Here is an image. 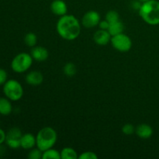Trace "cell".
I'll list each match as a JSON object with an SVG mask.
<instances>
[{"label":"cell","instance_id":"7","mask_svg":"<svg viewBox=\"0 0 159 159\" xmlns=\"http://www.w3.org/2000/svg\"><path fill=\"white\" fill-rule=\"evenodd\" d=\"M22 132L17 127L11 128L6 134V143L10 148L17 149L20 148V140L22 138Z\"/></svg>","mask_w":159,"mask_h":159},{"label":"cell","instance_id":"3","mask_svg":"<svg viewBox=\"0 0 159 159\" xmlns=\"http://www.w3.org/2000/svg\"><path fill=\"white\" fill-rule=\"evenodd\" d=\"M37 147L42 152L54 147L57 139V132L51 127H45L39 130L36 137Z\"/></svg>","mask_w":159,"mask_h":159},{"label":"cell","instance_id":"5","mask_svg":"<svg viewBox=\"0 0 159 159\" xmlns=\"http://www.w3.org/2000/svg\"><path fill=\"white\" fill-rule=\"evenodd\" d=\"M33 63V57L31 54L27 53H20L17 54L11 62V68L12 71L16 73H23L27 71Z\"/></svg>","mask_w":159,"mask_h":159},{"label":"cell","instance_id":"27","mask_svg":"<svg viewBox=\"0 0 159 159\" xmlns=\"http://www.w3.org/2000/svg\"><path fill=\"white\" fill-rule=\"evenodd\" d=\"M6 134L5 133V131L2 129H0V144H2V143H4L6 141Z\"/></svg>","mask_w":159,"mask_h":159},{"label":"cell","instance_id":"25","mask_svg":"<svg viewBox=\"0 0 159 159\" xmlns=\"http://www.w3.org/2000/svg\"><path fill=\"white\" fill-rule=\"evenodd\" d=\"M8 75L6 70L0 68V85H4L7 81Z\"/></svg>","mask_w":159,"mask_h":159},{"label":"cell","instance_id":"12","mask_svg":"<svg viewBox=\"0 0 159 159\" xmlns=\"http://www.w3.org/2000/svg\"><path fill=\"white\" fill-rule=\"evenodd\" d=\"M37 145V139L34 134L30 133H26L22 135L20 140V147L26 150H30Z\"/></svg>","mask_w":159,"mask_h":159},{"label":"cell","instance_id":"18","mask_svg":"<svg viewBox=\"0 0 159 159\" xmlns=\"http://www.w3.org/2000/svg\"><path fill=\"white\" fill-rule=\"evenodd\" d=\"M61 152L55 149L51 148L48 149V150L43 152V155H42V159H61Z\"/></svg>","mask_w":159,"mask_h":159},{"label":"cell","instance_id":"16","mask_svg":"<svg viewBox=\"0 0 159 159\" xmlns=\"http://www.w3.org/2000/svg\"><path fill=\"white\" fill-rule=\"evenodd\" d=\"M124 26L121 21H116L115 23H110V27L108 29V32L110 33V35L113 36L117 35V34L124 33Z\"/></svg>","mask_w":159,"mask_h":159},{"label":"cell","instance_id":"28","mask_svg":"<svg viewBox=\"0 0 159 159\" xmlns=\"http://www.w3.org/2000/svg\"><path fill=\"white\" fill-rule=\"evenodd\" d=\"M141 5H142V2H141L140 1H134V2H133V3H132V6H133V8L134 9H138V11H139V9H140V8H141Z\"/></svg>","mask_w":159,"mask_h":159},{"label":"cell","instance_id":"23","mask_svg":"<svg viewBox=\"0 0 159 159\" xmlns=\"http://www.w3.org/2000/svg\"><path fill=\"white\" fill-rule=\"evenodd\" d=\"M136 130V128L134 127V125L130 124H127L123 126L122 127V132L126 135H131Z\"/></svg>","mask_w":159,"mask_h":159},{"label":"cell","instance_id":"24","mask_svg":"<svg viewBox=\"0 0 159 159\" xmlns=\"http://www.w3.org/2000/svg\"><path fill=\"white\" fill-rule=\"evenodd\" d=\"M79 159H97L98 156L93 152H85L79 156Z\"/></svg>","mask_w":159,"mask_h":159},{"label":"cell","instance_id":"9","mask_svg":"<svg viewBox=\"0 0 159 159\" xmlns=\"http://www.w3.org/2000/svg\"><path fill=\"white\" fill-rule=\"evenodd\" d=\"M112 36L110 35L108 30H98L93 36V40H94L95 43L100 46H104L107 45V43H110L111 40Z\"/></svg>","mask_w":159,"mask_h":159},{"label":"cell","instance_id":"8","mask_svg":"<svg viewBox=\"0 0 159 159\" xmlns=\"http://www.w3.org/2000/svg\"><path fill=\"white\" fill-rule=\"evenodd\" d=\"M100 22V16L96 11H89L82 17V25L85 28H93L98 26Z\"/></svg>","mask_w":159,"mask_h":159},{"label":"cell","instance_id":"6","mask_svg":"<svg viewBox=\"0 0 159 159\" xmlns=\"http://www.w3.org/2000/svg\"><path fill=\"white\" fill-rule=\"evenodd\" d=\"M110 41L114 49L120 52H127L132 47L131 39L124 33L113 36Z\"/></svg>","mask_w":159,"mask_h":159},{"label":"cell","instance_id":"22","mask_svg":"<svg viewBox=\"0 0 159 159\" xmlns=\"http://www.w3.org/2000/svg\"><path fill=\"white\" fill-rule=\"evenodd\" d=\"M43 152L40 148H32L28 153V158L30 159H40L42 158Z\"/></svg>","mask_w":159,"mask_h":159},{"label":"cell","instance_id":"29","mask_svg":"<svg viewBox=\"0 0 159 159\" xmlns=\"http://www.w3.org/2000/svg\"><path fill=\"white\" fill-rule=\"evenodd\" d=\"M138 1H140L141 2H147V1H148V0H138Z\"/></svg>","mask_w":159,"mask_h":159},{"label":"cell","instance_id":"13","mask_svg":"<svg viewBox=\"0 0 159 159\" xmlns=\"http://www.w3.org/2000/svg\"><path fill=\"white\" fill-rule=\"evenodd\" d=\"M43 76L39 71H32L28 73L26 76V82L33 86L40 85L43 82Z\"/></svg>","mask_w":159,"mask_h":159},{"label":"cell","instance_id":"26","mask_svg":"<svg viewBox=\"0 0 159 159\" xmlns=\"http://www.w3.org/2000/svg\"><path fill=\"white\" fill-rule=\"evenodd\" d=\"M99 26L101 30H108L109 27H110V23H109L107 20H102V21L99 22Z\"/></svg>","mask_w":159,"mask_h":159},{"label":"cell","instance_id":"15","mask_svg":"<svg viewBox=\"0 0 159 159\" xmlns=\"http://www.w3.org/2000/svg\"><path fill=\"white\" fill-rule=\"evenodd\" d=\"M10 101L7 97H0V114L7 116L12 113V106Z\"/></svg>","mask_w":159,"mask_h":159},{"label":"cell","instance_id":"2","mask_svg":"<svg viewBox=\"0 0 159 159\" xmlns=\"http://www.w3.org/2000/svg\"><path fill=\"white\" fill-rule=\"evenodd\" d=\"M139 15L146 23L152 26L159 24V1L148 0L143 2L139 9Z\"/></svg>","mask_w":159,"mask_h":159},{"label":"cell","instance_id":"1","mask_svg":"<svg viewBox=\"0 0 159 159\" xmlns=\"http://www.w3.org/2000/svg\"><path fill=\"white\" fill-rule=\"evenodd\" d=\"M57 31L65 40H75L80 35V23L75 16L66 14L61 16L57 21Z\"/></svg>","mask_w":159,"mask_h":159},{"label":"cell","instance_id":"17","mask_svg":"<svg viewBox=\"0 0 159 159\" xmlns=\"http://www.w3.org/2000/svg\"><path fill=\"white\" fill-rule=\"evenodd\" d=\"M61 158L62 159H77L79 158L78 154L71 148H65L61 152Z\"/></svg>","mask_w":159,"mask_h":159},{"label":"cell","instance_id":"10","mask_svg":"<svg viewBox=\"0 0 159 159\" xmlns=\"http://www.w3.org/2000/svg\"><path fill=\"white\" fill-rule=\"evenodd\" d=\"M33 59L37 61H44L49 57V52L45 48L41 46H35L31 50L30 53Z\"/></svg>","mask_w":159,"mask_h":159},{"label":"cell","instance_id":"21","mask_svg":"<svg viewBox=\"0 0 159 159\" xmlns=\"http://www.w3.org/2000/svg\"><path fill=\"white\" fill-rule=\"evenodd\" d=\"M106 20H107L110 23H113L116 21H119L120 20L119 13L115 10H110L107 13V16H106Z\"/></svg>","mask_w":159,"mask_h":159},{"label":"cell","instance_id":"19","mask_svg":"<svg viewBox=\"0 0 159 159\" xmlns=\"http://www.w3.org/2000/svg\"><path fill=\"white\" fill-rule=\"evenodd\" d=\"M24 42L30 48H34L36 46L37 42V37L34 33L30 32L26 34L24 37Z\"/></svg>","mask_w":159,"mask_h":159},{"label":"cell","instance_id":"4","mask_svg":"<svg viewBox=\"0 0 159 159\" xmlns=\"http://www.w3.org/2000/svg\"><path fill=\"white\" fill-rule=\"evenodd\" d=\"M3 93L11 101H18L23 97V89L18 81L10 79L3 85Z\"/></svg>","mask_w":159,"mask_h":159},{"label":"cell","instance_id":"20","mask_svg":"<svg viewBox=\"0 0 159 159\" xmlns=\"http://www.w3.org/2000/svg\"><path fill=\"white\" fill-rule=\"evenodd\" d=\"M77 72L75 65L73 63H67L64 67V73L68 77H72Z\"/></svg>","mask_w":159,"mask_h":159},{"label":"cell","instance_id":"11","mask_svg":"<svg viewBox=\"0 0 159 159\" xmlns=\"http://www.w3.org/2000/svg\"><path fill=\"white\" fill-rule=\"evenodd\" d=\"M51 10L55 15L62 16L66 15L68 6L63 0H54L51 4Z\"/></svg>","mask_w":159,"mask_h":159},{"label":"cell","instance_id":"14","mask_svg":"<svg viewBox=\"0 0 159 159\" xmlns=\"http://www.w3.org/2000/svg\"><path fill=\"white\" fill-rule=\"evenodd\" d=\"M135 132L139 138L142 139H148L153 134V129L148 124H141L137 127Z\"/></svg>","mask_w":159,"mask_h":159}]
</instances>
